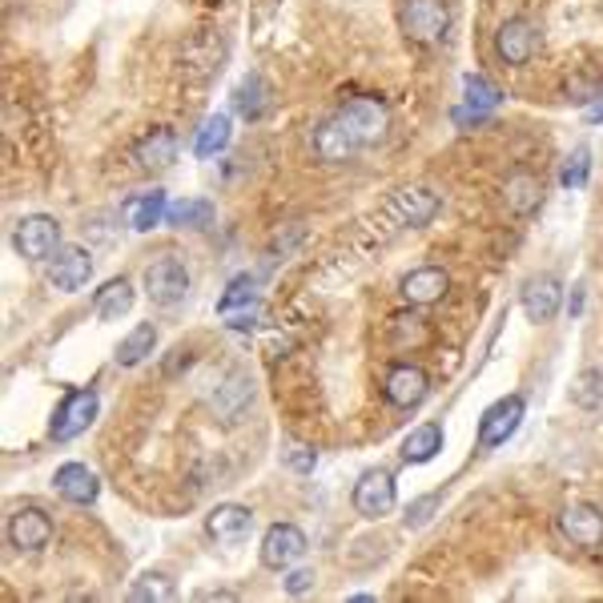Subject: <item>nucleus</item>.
Masks as SVG:
<instances>
[{
    "label": "nucleus",
    "instance_id": "f257e3e1",
    "mask_svg": "<svg viewBox=\"0 0 603 603\" xmlns=\"http://www.w3.org/2000/svg\"><path fill=\"white\" fill-rule=\"evenodd\" d=\"M399 29L406 32V41L423 44V49L443 44L451 32V4L446 0H402Z\"/></svg>",
    "mask_w": 603,
    "mask_h": 603
},
{
    "label": "nucleus",
    "instance_id": "f03ea898",
    "mask_svg": "<svg viewBox=\"0 0 603 603\" xmlns=\"http://www.w3.org/2000/svg\"><path fill=\"white\" fill-rule=\"evenodd\" d=\"M97 414H101V399H97L93 386L69 391L57 402L53 419H49V439H53V443H73V439H81V434L97 423Z\"/></svg>",
    "mask_w": 603,
    "mask_h": 603
},
{
    "label": "nucleus",
    "instance_id": "7ed1b4c3",
    "mask_svg": "<svg viewBox=\"0 0 603 603\" xmlns=\"http://www.w3.org/2000/svg\"><path fill=\"white\" fill-rule=\"evenodd\" d=\"M334 117L350 129V138L359 141L362 149L386 141V129H391V109L382 105L379 97H350Z\"/></svg>",
    "mask_w": 603,
    "mask_h": 603
},
{
    "label": "nucleus",
    "instance_id": "20e7f679",
    "mask_svg": "<svg viewBox=\"0 0 603 603\" xmlns=\"http://www.w3.org/2000/svg\"><path fill=\"white\" fill-rule=\"evenodd\" d=\"M141 282H145V298L153 306H178V302H185V294H190V270L173 254L153 258V262L145 265Z\"/></svg>",
    "mask_w": 603,
    "mask_h": 603
},
{
    "label": "nucleus",
    "instance_id": "39448f33",
    "mask_svg": "<svg viewBox=\"0 0 603 603\" xmlns=\"http://www.w3.org/2000/svg\"><path fill=\"white\" fill-rule=\"evenodd\" d=\"M350 503H354V511H359L362 519H371V523L386 519L394 507H399V488H394V475L386 471V466H371V471H362L359 483H354V495H350Z\"/></svg>",
    "mask_w": 603,
    "mask_h": 603
},
{
    "label": "nucleus",
    "instance_id": "423d86ee",
    "mask_svg": "<svg viewBox=\"0 0 603 603\" xmlns=\"http://www.w3.org/2000/svg\"><path fill=\"white\" fill-rule=\"evenodd\" d=\"M12 245L24 262H49L61 250V222L53 213H29L12 230Z\"/></svg>",
    "mask_w": 603,
    "mask_h": 603
},
{
    "label": "nucleus",
    "instance_id": "0eeeda50",
    "mask_svg": "<svg viewBox=\"0 0 603 603\" xmlns=\"http://www.w3.org/2000/svg\"><path fill=\"white\" fill-rule=\"evenodd\" d=\"M9 543L21 555H37V551H44L49 543H53L57 527H53V515L44 507H37V503H21V507H12L9 515Z\"/></svg>",
    "mask_w": 603,
    "mask_h": 603
},
{
    "label": "nucleus",
    "instance_id": "6e6552de",
    "mask_svg": "<svg viewBox=\"0 0 603 603\" xmlns=\"http://www.w3.org/2000/svg\"><path fill=\"white\" fill-rule=\"evenodd\" d=\"M443 210L439 193L426 190V185H402V190L391 193L386 201V218H391L399 230H423V225L434 222V213Z\"/></svg>",
    "mask_w": 603,
    "mask_h": 603
},
{
    "label": "nucleus",
    "instance_id": "1a4fd4ad",
    "mask_svg": "<svg viewBox=\"0 0 603 603\" xmlns=\"http://www.w3.org/2000/svg\"><path fill=\"white\" fill-rule=\"evenodd\" d=\"M205 402H210V411L218 423H225V426L242 423L245 411L254 406V379L245 371H230L218 386H213Z\"/></svg>",
    "mask_w": 603,
    "mask_h": 603
},
{
    "label": "nucleus",
    "instance_id": "9d476101",
    "mask_svg": "<svg viewBox=\"0 0 603 603\" xmlns=\"http://www.w3.org/2000/svg\"><path fill=\"white\" fill-rule=\"evenodd\" d=\"M523 414H527V402H523V394L495 399L488 411H483V419H479V446H483V451H495V446H503L511 434L519 431Z\"/></svg>",
    "mask_w": 603,
    "mask_h": 603
},
{
    "label": "nucleus",
    "instance_id": "9b49d317",
    "mask_svg": "<svg viewBox=\"0 0 603 603\" xmlns=\"http://www.w3.org/2000/svg\"><path fill=\"white\" fill-rule=\"evenodd\" d=\"M519 306H523V314H527V322H535V326H547V322H555L563 310V282L555 274H535L523 282V290H519Z\"/></svg>",
    "mask_w": 603,
    "mask_h": 603
},
{
    "label": "nucleus",
    "instance_id": "f8f14e48",
    "mask_svg": "<svg viewBox=\"0 0 603 603\" xmlns=\"http://www.w3.org/2000/svg\"><path fill=\"white\" fill-rule=\"evenodd\" d=\"M382 394L391 406L399 411H414V406H423L426 394H431V379H426L423 366H414V362H394L386 379H382Z\"/></svg>",
    "mask_w": 603,
    "mask_h": 603
},
{
    "label": "nucleus",
    "instance_id": "ddd939ff",
    "mask_svg": "<svg viewBox=\"0 0 603 603\" xmlns=\"http://www.w3.org/2000/svg\"><path fill=\"white\" fill-rule=\"evenodd\" d=\"M302 555H306V535H302V527H294V523H274V527L262 535L258 560H262V567H270V572H290Z\"/></svg>",
    "mask_w": 603,
    "mask_h": 603
},
{
    "label": "nucleus",
    "instance_id": "4468645a",
    "mask_svg": "<svg viewBox=\"0 0 603 603\" xmlns=\"http://www.w3.org/2000/svg\"><path fill=\"white\" fill-rule=\"evenodd\" d=\"M560 535L580 551L603 547V511L595 503H567L560 511Z\"/></svg>",
    "mask_w": 603,
    "mask_h": 603
},
{
    "label": "nucleus",
    "instance_id": "2eb2a0df",
    "mask_svg": "<svg viewBox=\"0 0 603 603\" xmlns=\"http://www.w3.org/2000/svg\"><path fill=\"white\" fill-rule=\"evenodd\" d=\"M89 278H93V254L86 245H61L49 258V287L61 290V294H77Z\"/></svg>",
    "mask_w": 603,
    "mask_h": 603
},
{
    "label": "nucleus",
    "instance_id": "dca6fc26",
    "mask_svg": "<svg viewBox=\"0 0 603 603\" xmlns=\"http://www.w3.org/2000/svg\"><path fill=\"white\" fill-rule=\"evenodd\" d=\"M254 531V511L245 503H218V507L205 515V535L222 547H238V543L250 540Z\"/></svg>",
    "mask_w": 603,
    "mask_h": 603
},
{
    "label": "nucleus",
    "instance_id": "f3484780",
    "mask_svg": "<svg viewBox=\"0 0 603 603\" xmlns=\"http://www.w3.org/2000/svg\"><path fill=\"white\" fill-rule=\"evenodd\" d=\"M535 49H540V32H535V24L527 21V17H511V21L499 24L495 32V53L503 64H527L531 57H535Z\"/></svg>",
    "mask_w": 603,
    "mask_h": 603
},
{
    "label": "nucleus",
    "instance_id": "a211bd4d",
    "mask_svg": "<svg viewBox=\"0 0 603 603\" xmlns=\"http://www.w3.org/2000/svg\"><path fill=\"white\" fill-rule=\"evenodd\" d=\"M446 290H451V274H446L443 265H419V270H411L399 282V294L411 306H434V302L446 298Z\"/></svg>",
    "mask_w": 603,
    "mask_h": 603
},
{
    "label": "nucleus",
    "instance_id": "6ab92c4d",
    "mask_svg": "<svg viewBox=\"0 0 603 603\" xmlns=\"http://www.w3.org/2000/svg\"><path fill=\"white\" fill-rule=\"evenodd\" d=\"M53 488L64 503L89 507V503H97V495H101V479H97V471H89L86 463H64V466H57Z\"/></svg>",
    "mask_w": 603,
    "mask_h": 603
},
{
    "label": "nucleus",
    "instance_id": "aec40b11",
    "mask_svg": "<svg viewBox=\"0 0 603 603\" xmlns=\"http://www.w3.org/2000/svg\"><path fill=\"white\" fill-rule=\"evenodd\" d=\"M178 133L165 125L149 129L145 138H138V145H133V161H138L141 170H170L173 161H178Z\"/></svg>",
    "mask_w": 603,
    "mask_h": 603
},
{
    "label": "nucleus",
    "instance_id": "412c9836",
    "mask_svg": "<svg viewBox=\"0 0 603 603\" xmlns=\"http://www.w3.org/2000/svg\"><path fill=\"white\" fill-rule=\"evenodd\" d=\"M362 145L350 138V129L342 125L339 117H326V121L314 129V153L326 161V165H342V161H350Z\"/></svg>",
    "mask_w": 603,
    "mask_h": 603
},
{
    "label": "nucleus",
    "instance_id": "4be33fe9",
    "mask_svg": "<svg viewBox=\"0 0 603 603\" xmlns=\"http://www.w3.org/2000/svg\"><path fill=\"white\" fill-rule=\"evenodd\" d=\"M165 213H170V198L165 190H145V193H133V198L121 205V218H125L129 230L149 233L153 225L165 222Z\"/></svg>",
    "mask_w": 603,
    "mask_h": 603
},
{
    "label": "nucleus",
    "instance_id": "5701e85b",
    "mask_svg": "<svg viewBox=\"0 0 603 603\" xmlns=\"http://www.w3.org/2000/svg\"><path fill=\"white\" fill-rule=\"evenodd\" d=\"M503 205L515 218H531V213L543 205V181L527 170H515L507 181H503Z\"/></svg>",
    "mask_w": 603,
    "mask_h": 603
},
{
    "label": "nucleus",
    "instance_id": "b1692460",
    "mask_svg": "<svg viewBox=\"0 0 603 603\" xmlns=\"http://www.w3.org/2000/svg\"><path fill=\"white\" fill-rule=\"evenodd\" d=\"M133 302H138L133 282H129V278H109L105 287L93 294V314L101 318V322H121V318L133 310Z\"/></svg>",
    "mask_w": 603,
    "mask_h": 603
},
{
    "label": "nucleus",
    "instance_id": "393cba45",
    "mask_svg": "<svg viewBox=\"0 0 603 603\" xmlns=\"http://www.w3.org/2000/svg\"><path fill=\"white\" fill-rule=\"evenodd\" d=\"M153 346H158V326H153V322H138L125 339L117 342L113 362L117 366H125V371H133V366H141V362L153 354Z\"/></svg>",
    "mask_w": 603,
    "mask_h": 603
},
{
    "label": "nucleus",
    "instance_id": "a878e982",
    "mask_svg": "<svg viewBox=\"0 0 603 603\" xmlns=\"http://www.w3.org/2000/svg\"><path fill=\"white\" fill-rule=\"evenodd\" d=\"M230 138H233L230 113H210L201 121L198 138H193V153H198V158H218V153L230 145Z\"/></svg>",
    "mask_w": 603,
    "mask_h": 603
},
{
    "label": "nucleus",
    "instance_id": "bb28decb",
    "mask_svg": "<svg viewBox=\"0 0 603 603\" xmlns=\"http://www.w3.org/2000/svg\"><path fill=\"white\" fill-rule=\"evenodd\" d=\"M233 109H238L245 121H262L265 109H270V89H265L262 77L250 73L238 81V89H233Z\"/></svg>",
    "mask_w": 603,
    "mask_h": 603
},
{
    "label": "nucleus",
    "instance_id": "cd10ccee",
    "mask_svg": "<svg viewBox=\"0 0 603 603\" xmlns=\"http://www.w3.org/2000/svg\"><path fill=\"white\" fill-rule=\"evenodd\" d=\"M439 451H443V426L439 423L414 426V431L402 439V459H406V463H431Z\"/></svg>",
    "mask_w": 603,
    "mask_h": 603
},
{
    "label": "nucleus",
    "instance_id": "c85d7f7f",
    "mask_svg": "<svg viewBox=\"0 0 603 603\" xmlns=\"http://www.w3.org/2000/svg\"><path fill=\"white\" fill-rule=\"evenodd\" d=\"M165 222H170L173 230H205V225H213V201H205V198L173 201L170 213H165Z\"/></svg>",
    "mask_w": 603,
    "mask_h": 603
},
{
    "label": "nucleus",
    "instance_id": "c756f323",
    "mask_svg": "<svg viewBox=\"0 0 603 603\" xmlns=\"http://www.w3.org/2000/svg\"><path fill=\"white\" fill-rule=\"evenodd\" d=\"M499 105H503V93H499V86H491L483 73H466L463 77V109L491 117Z\"/></svg>",
    "mask_w": 603,
    "mask_h": 603
},
{
    "label": "nucleus",
    "instance_id": "7c9ffc66",
    "mask_svg": "<svg viewBox=\"0 0 603 603\" xmlns=\"http://www.w3.org/2000/svg\"><path fill=\"white\" fill-rule=\"evenodd\" d=\"M173 595H178V583H173L165 572H141L138 580H133L129 600L133 603H170Z\"/></svg>",
    "mask_w": 603,
    "mask_h": 603
},
{
    "label": "nucleus",
    "instance_id": "2f4dec72",
    "mask_svg": "<svg viewBox=\"0 0 603 603\" xmlns=\"http://www.w3.org/2000/svg\"><path fill=\"white\" fill-rule=\"evenodd\" d=\"M572 402L580 406V411H600L603 406V371L600 366H587V371L575 374Z\"/></svg>",
    "mask_w": 603,
    "mask_h": 603
},
{
    "label": "nucleus",
    "instance_id": "473e14b6",
    "mask_svg": "<svg viewBox=\"0 0 603 603\" xmlns=\"http://www.w3.org/2000/svg\"><path fill=\"white\" fill-rule=\"evenodd\" d=\"M587 178H592V149L575 145L572 153H567V161H563V170H560L563 190H587Z\"/></svg>",
    "mask_w": 603,
    "mask_h": 603
},
{
    "label": "nucleus",
    "instance_id": "72a5a7b5",
    "mask_svg": "<svg viewBox=\"0 0 603 603\" xmlns=\"http://www.w3.org/2000/svg\"><path fill=\"white\" fill-rule=\"evenodd\" d=\"M426 339H431L426 318H419V314H394L391 318V342L394 346H423Z\"/></svg>",
    "mask_w": 603,
    "mask_h": 603
},
{
    "label": "nucleus",
    "instance_id": "f704fd0d",
    "mask_svg": "<svg viewBox=\"0 0 603 603\" xmlns=\"http://www.w3.org/2000/svg\"><path fill=\"white\" fill-rule=\"evenodd\" d=\"M439 503H443V495H439V491H431V495H423V499H414L411 507H406V515H402V527H406V531L426 527V523H431V515L439 511Z\"/></svg>",
    "mask_w": 603,
    "mask_h": 603
},
{
    "label": "nucleus",
    "instance_id": "c9c22d12",
    "mask_svg": "<svg viewBox=\"0 0 603 603\" xmlns=\"http://www.w3.org/2000/svg\"><path fill=\"white\" fill-rule=\"evenodd\" d=\"M282 463H287L294 475H314L318 451L310 443H287V446H282Z\"/></svg>",
    "mask_w": 603,
    "mask_h": 603
},
{
    "label": "nucleus",
    "instance_id": "e433bc0d",
    "mask_svg": "<svg viewBox=\"0 0 603 603\" xmlns=\"http://www.w3.org/2000/svg\"><path fill=\"white\" fill-rule=\"evenodd\" d=\"M222 314V322L230 330H250L258 322V314H262V302H242V306H225V310H218Z\"/></svg>",
    "mask_w": 603,
    "mask_h": 603
},
{
    "label": "nucleus",
    "instance_id": "4c0bfd02",
    "mask_svg": "<svg viewBox=\"0 0 603 603\" xmlns=\"http://www.w3.org/2000/svg\"><path fill=\"white\" fill-rule=\"evenodd\" d=\"M254 278L250 274H242V278H233L230 287H225V294H222V302H218V310H225V306H242V302H254Z\"/></svg>",
    "mask_w": 603,
    "mask_h": 603
},
{
    "label": "nucleus",
    "instance_id": "58836bf2",
    "mask_svg": "<svg viewBox=\"0 0 603 603\" xmlns=\"http://www.w3.org/2000/svg\"><path fill=\"white\" fill-rule=\"evenodd\" d=\"M314 580H318V575L310 572V567H298V572L287 575V592L290 595H306L310 587H314Z\"/></svg>",
    "mask_w": 603,
    "mask_h": 603
},
{
    "label": "nucleus",
    "instance_id": "ea45409f",
    "mask_svg": "<svg viewBox=\"0 0 603 603\" xmlns=\"http://www.w3.org/2000/svg\"><path fill=\"white\" fill-rule=\"evenodd\" d=\"M583 121H587V125H600L603 121V97H592V101L583 105Z\"/></svg>",
    "mask_w": 603,
    "mask_h": 603
},
{
    "label": "nucleus",
    "instance_id": "a19ab883",
    "mask_svg": "<svg viewBox=\"0 0 603 603\" xmlns=\"http://www.w3.org/2000/svg\"><path fill=\"white\" fill-rule=\"evenodd\" d=\"M567 310H572V318L583 314V282H575L572 287V302H567Z\"/></svg>",
    "mask_w": 603,
    "mask_h": 603
},
{
    "label": "nucleus",
    "instance_id": "79ce46f5",
    "mask_svg": "<svg viewBox=\"0 0 603 603\" xmlns=\"http://www.w3.org/2000/svg\"><path fill=\"white\" fill-rule=\"evenodd\" d=\"M201 600H233V592H225V587H218V592H201Z\"/></svg>",
    "mask_w": 603,
    "mask_h": 603
},
{
    "label": "nucleus",
    "instance_id": "37998d69",
    "mask_svg": "<svg viewBox=\"0 0 603 603\" xmlns=\"http://www.w3.org/2000/svg\"><path fill=\"white\" fill-rule=\"evenodd\" d=\"M213 4H222V0H213Z\"/></svg>",
    "mask_w": 603,
    "mask_h": 603
}]
</instances>
